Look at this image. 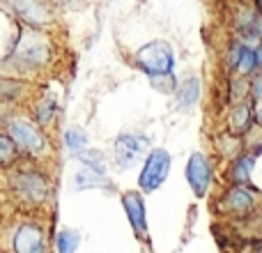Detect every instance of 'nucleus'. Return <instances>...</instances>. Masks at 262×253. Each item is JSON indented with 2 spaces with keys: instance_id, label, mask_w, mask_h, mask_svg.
I'll use <instances>...</instances> for the list:
<instances>
[{
  "instance_id": "25",
  "label": "nucleus",
  "mask_w": 262,
  "mask_h": 253,
  "mask_svg": "<svg viewBox=\"0 0 262 253\" xmlns=\"http://www.w3.org/2000/svg\"><path fill=\"white\" fill-rule=\"evenodd\" d=\"M253 97L255 99H262V76H258L253 81Z\"/></svg>"
},
{
  "instance_id": "11",
  "label": "nucleus",
  "mask_w": 262,
  "mask_h": 253,
  "mask_svg": "<svg viewBox=\"0 0 262 253\" xmlns=\"http://www.w3.org/2000/svg\"><path fill=\"white\" fill-rule=\"evenodd\" d=\"M251 205H253V194H251L249 189H244L242 184L232 186L226 194V198H223V207L232 214L246 212V209H251Z\"/></svg>"
},
{
  "instance_id": "23",
  "label": "nucleus",
  "mask_w": 262,
  "mask_h": 253,
  "mask_svg": "<svg viewBox=\"0 0 262 253\" xmlns=\"http://www.w3.org/2000/svg\"><path fill=\"white\" fill-rule=\"evenodd\" d=\"M18 90H21V83L9 81V78H3V97L5 99H9L12 95H16Z\"/></svg>"
},
{
  "instance_id": "10",
  "label": "nucleus",
  "mask_w": 262,
  "mask_h": 253,
  "mask_svg": "<svg viewBox=\"0 0 262 253\" xmlns=\"http://www.w3.org/2000/svg\"><path fill=\"white\" fill-rule=\"evenodd\" d=\"M12 5L26 21L35 23V26H44L51 21V14L41 0H12Z\"/></svg>"
},
{
  "instance_id": "3",
  "label": "nucleus",
  "mask_w": 262,
  "mask_h": 253,
  "mask_svg": "<svg viewBox=\"0 0 262 253\" xmlns=\"http://www.w3.org/2000/svg\"><path fill=\"white\" fill-rule=\"evenodd\" d=\"M12 189L23 203L39 205L49 196V184H46L44 175L35 171H21L12 177Z\"/></svg>"
},
{
  "instance_id": "1",
  "label": "nucleus",
  "mask_w": 262,
  "mask_h": 253,
  "mask_svg": "<svg viewBox=\"0 0 262 253\" xmlns=\"http://www.w3.org/2000/svg\"><path fill=\"white\" fill-rule=\"evenodd\" d=\"M172 51L166 41L157 39L145 44L143 49L138 51V65L147 76H159V74H170L172 72Z\"/></svg>"
},
{
  "instance_id": "12",
  "label": "nucleus",
  "mask_w": 262,
  "mask_h": 253,
  "mask_svg": "<svg viewBox=\"0 0 262 253\" xmlns=\"http://www.w3.org/2000/svg\"><path fill=\"white\" fill-rule=\"evenodd\" d=\"M198 92H200V81L198 78H189V81L180 88L177 106H180V109H189V106H193L195 99H198Z\"/></svg>"
},
{
  "instance_id": "16",
  "label": "nucleus",
  "mask_w": 262,
  "mask_h": 253,
  "mask_svg": "<svg viewBox=\"0 0 262 253\" xmlns=\"http://www.w3.org/2000/svg\"><path fill=\"white\" fill-rule=\"evenodd\" d=\"M251 168H253V157H239L235 161V166H232V182L235 184H246Z\"/></svg>"
},
{
  "instance_id": "19",
  "label": "nucleus",
  "mask_w": 262,
  "mask_h": 253,
  "mask_svg": "<svg viewBox=\"0 0 262 253\" xmlns=\"http://www.w3.org/2000/svg\"><path fill=\"white\" fill-rule=\"evenodd\" d=\"M16 152H18L16 143H14V140L9 138L7 134L0 136V159H3L5 166H9V163L14 161V154H16Z\"/></svg>"
},
{
  "instance_id": "15",
  "label": "nucleus",
  "mask_w": 262,
  "mask_h": 253,
  "mask_svg": "<svg viewBox=\"0 0 262 253\" xmlns=\"http://www.w3.org/2000/svg\"><path fill=\"white\" fill-rule=\"evenodd\" d=\"M78 157V161L83 163L85 168H90V171H95V173H101L104 175V171H106V163H104V154L101 152H97V150H85V152H81V154H76Z\"/></svg>"
},
{
  "instance_id": "17",
  "label": "nucleus",
  "mask_w": 262,
  "mask_h": 253,
  "mask_svg": "<svg viewBox=\"0 0 262 253\" xmlns=\"http://www.w3.org/2000/svg\"><path fill=\"white\" fill-rule=\"evenodd\" d=\"M64 143H67V147L72 154H81V152H85L88 138L81 129H69L67 134H64Z\"/></svg>"
},
{
  "instance_id": "14",
  "label": "nucleus",
  "mask_w": 262,
  "mask_h": 253,
  "mask_svg": "<svg viewBox=\"0 0 262 253\" xmlns=\"http://www.w3.org/2000/svg\"><path fill=\"white\" fill-rule=\"evenodd\" d=\"M88 186H108L101 173H95L90 168H83L76 175V189H88Z\"/></svg>"
},
{
  "instance_id": "6",
  "label": "nucleus",
  "mask_w": 262,
  "mask_h": 253,
  "mask_svg": "<svg viewBox=\"0 0 262 253\" xmlns=\"http://www.w3.org/2000/svg\"><path fill=\"white\" fill-rule=\"evenodd\" d=\"M7 136L16 143V147L28 150V152H41L46 147L44 136L35 129L32 124L23 122V120H14L7 124Z\"/></svg>"
},
{
  "instance_id": "9",
  "label": "nucleus",
  "mask_w": 262,
  "mask_h": 253,
  "mask_svg": "<svg viewBox=\"0 0 262 253\" xmlns=\"http://www.w3.org/2000/svg\"><path fill=\"white\" fill-rule=\"evenodd\" d=\"M122 205H124V209H127L129 223L134 226V230L143 237L145 233H147V221H145V205H143L140 194H136V191H127V194L122 196Z\"/></svg>"
},
{
  "instance_id": "4",
  "label": "nucleus",
  "mask_w": 262,
  "mask_h": 253,
  "mask_svg": "<svg viewBox=\"0 0 262 253\" xmlns=\"http://www.w3.org/2000/svg\"><path fill=\"white\" fill-rule=\"evenodd\" d=\"M149 140L140 134H122L115 143V161L120 168H131L145 157Z\"/></svg>"
},
{
  "instance_id": "2",
  "label": "nucleus",
  "mask_w": 262,
  "mask_h": 253,
  "mask_svg": "<svg viewBox=\"0 0 262 253\" xmlns=\"http://www.w3.org/2000/svg\"><path fill=\"white\" fill-rule=\"evenodd\" d=\"M168 171H170V154L166 150L157 147L147 154L145 159V166L140 171V177H138V184L143 191H154L163 184V180L168 177Z\"/></svg>"
},
{
  "instance_id": "28",
  "label": "nucleus",
  "mask_w": 262,
  "mask_h": 253,
  "mask_svg": "<svg viewBox=\"0 0 262 253\" xmlns=\"http://www.w3.org/2000/svg\"><path fill=\"white\" fill-rule=\"evenodd\" d=\"M255 120H258V124H262V106L255 111Z\"/></svg>"
},
{
  "instance_id": "29",
  "label": "nucleus",
  "mask_w": 262,
  "mask_h": 253,
  "mask_svg": "<svg viewBox=\"0 0 262 253\" xmlns=\"http://www.w3.org/2000/svg\"><path fill=\"white\" fill-rule=\"evenodd\" d=\"M255 5H258V9H260V14H262V0H255Z\"/></svg>"
},
{
  "instance_id": "20",
  "label": "nucleus",
  "mask_w": 262,
  "mask_h": 253,
  "mask_svg": "<svg viewBox=\"0 0 262 253\" xmlns=\"http://www.w3.org/2000/svg\"><path fill=\"white\" fill-rule=\"evenodd\" d=\"M53 113H55V104H53V101H51V99L41 101V104L37 106V111H35L37 122H39V124H49L51 118H53Z\"/></svg>"
},
{
  "instance_id": "24",
  "label": "nucleus",
  "mask_w": 262,
  "mask_h": 253,
  "mask_svg": "<svg viewBox=\"0 0 262 253\" xmlns=\"http://www.w3.org/2000/svg\"><path fill=\"white\" fill-rule=\"evenodd\" d=\"M244 51H246V46H235L232 49V67H239V62H242V55H244Z\"/></svg>"
},
{
  "instance_id": "21",
  "label": "nucleus",
  "mask_w": 262,
  "mask_h": 253,
  "mask_svg": "<svg viewBox=\"0 0 262 253\" xmlns=\"http://www.w3.org/2000/svg\"><path fill=\"white\" fill-rule=\"evenodd\" d=\"M149 81H152V86L157 88V90H161V92H172V90H175V78H172V74L149 76Z\"/></svg>"
},
{
  "instance_id": "27",
  "label": "nucleus",
  "mask_w": 262,
  "mask_h": 253,
  "mask_svg": "<svg viewBox=\"0 0 262 253\" xmlns=\"http://www.w3.org/2000/svg\"><path fill=\"white\" fill-rule=\"evenodd\" d=\"M255 30H258V35H262V16L255 21Z\"/></svg>"
},
{
  "instance_id": "30",
  "label": "nucleus",
  "mask_w": 262,
  "mask_h": 253,
  "mask_svg": "<svg viewBox=\"0 0 262 253\" xmlns=\"http://www.w3.org/2000/svg\"><path fill=\"white\" fill-rule=\"evenodd\" d=\"M55 3H60V5H67V3H72V0H55Z\"/></svg>"
},
{
  "instance_id": "8",
  "label": "nucleus",
  "mask_w": 262,
  "mask_h": 253,
  "mask_svg": "<svg viewBox=\"0 0 262 253\" xmlns=\"http://www.w3.org/2000/svg\"><path fill=\"white\" fill-rule=\"evenodd\" d=\"M16 53V65L26 67V72H30L32 67H37L39 62H44L46 58V44L37 37H23L21 44H18Z\"/></svg>"
},
{
  "instance_id": "26",
  "label": "nucleus",
  "mask_w": 262,
  "mask_h": 253,
  "mask_svg": "<svg viewBox=\"0 0 262 253\" xmlns=\"http://www.w3.org/2000/svg\"><path fill=\"white\" fill-rule=\"evenodd\" d=\"M255 62H258V67H262V46L255 49Z\"/></svg>"
},
{
  "instance_id": "13",
  "label": "nucleus",
  "mask_w": 262,
  "mask_h": 253,
  "mask_svg": "<svg viewBox=\"0 0 262 253\" xmlns=\"http://www.w3.org/2000/svg\"><path fill=\"white\" fill-rule=\"evenodd\" d=\"M251 120H253V115H251V109L246 104H239L235 111H232V115H230L232 131H235V134H244V131H249Z\"/></svg>"
},
{
  "instance_id": "7",
  "label": "nucleus",
  "mask_w": 262,
  "mask_h": 253,
  "mask_svg": "<svg viewBox=\"0 0 262 253\" xmlns=\"http://www.w3.org/2000/svg\"><path fill=\"white\" fill-rule=\"evenodd\" d=\"M186 180H189L191 189L198 198H203L207 194V186H209V180H212V171H209V163L205 159L203 152H193L186 163Z\"/></svg>"
},
{
  "instance_id": "18",
  "label": "nucleus",
  "mask_w": 262,
  "mask_h": 253,
  "mask_svg": "<svg viewBox=\"0 0 262 253\" xmlns=\"http://www.w3.org/2000/svg\"><path fill=\"white\" fill-rule=\"evenodd\" d=\"M78 240H81V237H78L76 230H62L58 235V242H55V244H58L60 253H74L78 249Z\"/></svg>"
},
{
  "instance_id": "22",
  "label": "nucleus",
  "mask_w": 262,
  "mask_h": 253,
  "mask_svg": "<svg viewBox=\"0 0 262 253\" xmlns=\"http://www.w3.org/2000/svg\"><path fill=\"white\" fill-rule=\"evenodd\" d=\"M255 65H258V62H255V51L246 49V51H244V55H242V62H239V67H237V69H239L242 74H249L251 69L255 67Z\"/></svg>"
},
{
  "instance_id": "5",
  "label": "nucleus",
  "mask_w": 262,
  "mask_h": 253,
  "mask_svg": "<svg viewBox=\"0 0 262 253\" xmlns=\"http://www.w3.org/2000/svg\"><path fill=\"white\" fill-rule=\"evenodd\" d=\"M12 246H14V253H44L46 251L44 233L35 223H21L14 230Z\"/></svg>"
}]
</instances>
